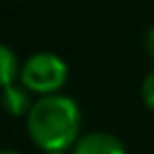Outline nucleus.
Masks as SVG:
<instances>
[{"instance_id": "nucleus-1", "label": "nucleus", "mask_w": 154, "mask_h": 154, "mask_svg": "<svg viewBox=\"0 0 154 154\" xmlns=\"http://www.w3.org/2000/svg\"><path fill=\"white\" fill-rule=\"evenodd\" d=\"M30 139L42 152H59L74 148L82 129V114L78 103L63 93L42 95L34 101L26 116Z\"/></svg>"}, {"instance_id": "nucleus-2", "label": "nucleus", "mask_w": 154, "mask_h": 154, "mask_svg": "<svg viewBox=\"0 0 154 154\" xmlns=\"http://www.w3.org/2000/svg\"><path fill=\"white\" fill-rule=\"evenodd\" d=\"M19 80L30 93L40 97L59 93L68 82V63L49 51L34 53L21 63Z\"/></svg>"}, {"instance_id": "nucleus-3", "label": "nucleus", "mask_w": 154, "mask_h": 154, "mask_svg": "<svg viewBox=\"0 0 154 154\" xmlns=\"http://www.w3.org/2000/svg\"><path fill=\"white\" fill-rule=\"evenodd\" d=\"M72 154H127V148L116 135L106 131H93L78 137Z\"/></svg>"}, {"instance_id": "nucleus-4", "label": "nucleus", "mask_w": 154, "mask_h": 154, "mask_svg": "<svg viewBox=\"0 0 154 154\" xmlns=\"http://www.w3.org/2000/svg\"><path fill=\"white\" fill-rule=\"evenodd\" d=\"M34 93H30L23 85H9L2 89L0 93V106L2 110L9 114V116H15V118H21V116H28L32 106H34V99H32Z\"/></svg>"}, {"instance_id": "nucleus-5", "label": "nucleus", "mask_w": 154, "mask_h": 154, "mask_svg": "<svg viewBox=\"0 0 154 154\" xmlns=\"http://www.w3.org/2000/svg\"><path fill=\"white\" fill-rule=\"evenodd\" d=\"M19 72H21V66H19L15 51L0 42V91L9 85H13L15 78L19 76Z\"/></svg>"}, {"instance_id": "nucleus-6", "label": "nucleus", "mask_w": 154, "mask_h": 154, "mask_svg": "<svg viewBox=\"0 0 154 154\" xmlns=\"http://www.w3.org/2000/svg\"><path fill=\"white\" fill-rule=\"evenodd\" d=\"M141 99L143 103L154 112V68L146 74L143 82H141Z\"/></svg>"}, {"instance_id": "nucleus-7", "label": "nucleus", "mask_w": 154, "mask_h": 154, "mask_svg": "<svg viewBox=\"0 0 154 154\" xmlns=\"http://www.w3.org/2000/svg\"><path fill=\"white\" fill-rule=\"evenodd\" d=\"M146 51H148L150 57L154 59V28H150L148 34H146Z\"/></svg>"}, {"instance_id": "nucleus-8", "label": "nucleus", "mask_w": 154, "mask_h": 154, "mask_svg": "<svg viewBox=\"0 0 154 154\" xmlns=\"http://www.w3.org/2000/svg\"><path fill=\"white\" fill-rule=\"evenodd\" d=\"M0 154H23V152L13 150V148H0Z\"/></svg>"}, {"instance_id": "nucleus-9", "label": "nucleus", "mask_w": 154, "mask_h": 154, "mask_svg": "<svg viewBox=\"0 0 154 154\" xmlns=\"http://www.w3.org/2000/svg\"><path fill=\"white\" fill-rule=\"evenodd\" d=\"M45 154H68L66 150H59V152H45Z\"/></svg>"}]
</instances>
